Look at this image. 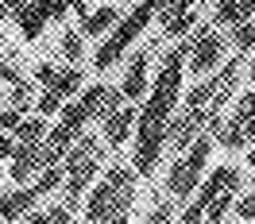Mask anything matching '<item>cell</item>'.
<instances>
[{"instance_id":"cell-26","label":"cell","mask_w":255,"mask_h":224,"mask_svg":"<svg viewBox=\"0 0 255 224\" xmlns=\"http://www.w3.org/2000/svg\"><path fill=\"white\" fill-rule=\"evenodd\" d=\"M201 217H205V201H201V197H197L190 209H182V221H201Z\"/></svg>"},{"instance_id":"cell-27","label":"cell","mask_w":255,"mask_h":224,"mask_svg":"<svg viewBox=\"0 0 255 224\" xmlns=\"http://www.w3.org/2000/svg\"><path fill=\"white\" fill-rule=\"evenodd\" d=\"M255 16V0H240L236 4V23H244V19Z\"/></svg>"},{"instance_id":"cell-2","label":"cell","mask_w":255,"mask_h":224,"mask_svg":"<svg viewBox=\"0 0 255 224\" xmlns=\"http://www.w3.org/2000/svg\"><path fill=\"white\" fill-rule=\"evenodd\" d=\"M135 166H112L101 178V186L89 193L85 221H128L131 217V197H135Z\"/></svg>"},{"instance_id":"cell-9","label":"cell","mask_w":255,"mask_h":224,"mask_svg":"<svg viewBox=\"0 0 255 224\" xmlns=\"http://www.w3.org/2000/svg\"><path fill=\"white\" fill-rule=\"evenodd\" d=\"M35 197H43L39 186H16V190L0 193V221H16V217H27L35 205Z\"/></svg>"},{"instance_id":"cell-5","label":"cell","mask_w":255,"mask_h":224,"mask_svg":"<svg viewBox=\"0 0 255 224\" xmlns=\"http://www.w3.org/2000/svg\"><path fill=\"white\" fill-rule=\"evenodd\" d=\"M209 151H213V139H209L205 131L193 135V147L174 162V170H170V178H166V186H170L174 197H190V193L197 190L201 170H205V162H209Z\"/></svg>"},{"instance_id":"cell-3","label":"cell","mask_w":255,"mask_h":224,"mask_svg":"<svg viewBox=\"0 0 255 224\" xmlns=\"http://www.w3.org/2000/svg\"><path fill=\"white\" fill-rule=\"evenodd\" d=\"M162 4H166V0H139V4L131 8V16L120 19V23H116V31L97 47V54H93V66H97V70H109L112 62H120V54H124V50L139 39V31H143L147 23L162 12Z\"/></svg>"},{"instance_id":"cell-32","label":"cell","mask_w":255,"mask_h":224,"mask_svg":"<svg viewBox=\"0 0 255 224\" xmlns=\"http://www.w3.org/2000/svg\"><path fill=\"white\" fill-rule=\"evenodd\" d=\"M248 78H252V85H255V58H252V70H248Z\"/></svg>"},{"instance_id":"cell-33","label":"cell","mask_w":255,"mask_h":224,"mask_svg":"<svg viewBox=\"0 0 255 224\" xmlns=\"http://www.w3.org/2000/svg\"><path fill=\"white\" fill-rule=\"evenodd\" d=\"M248 162H252V166H255V147H252V151H248Z\"/></svg>"},{"instance_id":"cell-7","label":"cell","mask_w":255,"mask_h":224,"mask_svg":"<svg viewBox=\"0 0 255 224\" xmlns=\"http://www.w3.org/2000/svg\"><path fill=\"white\" fill-rule=\"evenodd\" d=\"M43 166H50V151H47V139H39V143H23L19 139L16 151H12V182L16 186H27Z\"/></svg>"},{"instance_id":"cell-16","label":"cell","mask_w":255,"mask_h":224,"mask_svg":"<svg viewBox=\"0 0 255 224\" xmlns=\"http://www.w3.org/2000/svg\"><path fill=\"white\" fill-rule=\"evenodd\" d=\"M232 209H236V190H224V193H217V197L209 201L205 221H224V217H228Z\"/></svg>"},{"instance_id":"cell-24","label":"cell","mask_w":255,"mask_h":224,"mask_svg":"<svg viewBox=\"0 0 255 224\" xmlns=\"http://www.w3.org/2000/svg\"><path fill=\"white\" fill-rule=\"evenodd\" d=\"M232 213H236L240 221H255V193H248V197H240Z\"/></svg>"},{"instance_id":"cell-18","label":"cell","mask_w":255,"mask_h":224,"mask_svg":"<svg viewBox=\"0 0 255 224\" xmlns=\"http://www.w3.org/2000/svg\"><path fill=\"white\" fill-rule=\"evenodd\" d=\"M232 47H236L240 54L255 47V16H252V19H244V23H236V27H232Z\"/></svg>"},{"instance_id":"cell-19","label":"cell","mask_w":255,"mask_h":224,"mask_svg":"<svg viewBox=\"0 0 255 224\" xmlns=\"http://www.w3.org/2000/svg\"><path fill=\"white\" fill-rule=\"evenodd\" d=\"M35 4L43 8V16H47V19H66V12L74 8L70 0H35Z\"/></svg>"},{"instance_id":"cell-23","label":"cell","mask_w":255,"mask_h":224,"mask_svg":"<svg viewBox=\"0 0 255 224\" xmlns=\"http://www.w3.org/2000/svg\"><path fill=\"white\" fill-rule=\"evenodd\" d=\"M19 120H23V109H16V105L0 112V128H4V131H16V128H19Z\"/></svg>"},{"instance_id":"cell-17","label":"cell","mask_w":255,"mask_h":224,"mask_svg":"<svg viewBox=\"0 0 255 224\" xmlns=\"http://www.w3.org/2000/svg\"><path fill=\"white\" fill-rule=\"evenodd\" d=\"M190 27H197L193 8H182V12H174V16L162 19V31H166V35H182V31H190Z\"/></svg>"},{"instance_id":"cell-15","label":"cell","mask_w":255,"mask_h":224,"mask_svg":"<svg viewBox=\"0 0 255 224\" xmlns=\"http://www.w3.org/2000/svg\"><path fill=\"white\" fill-rule=\"evenodd\" d=\"M47 120L50 116H27V120H19L16 128V139H23V143H39V139H47Z\"/></svg>"},{"instance_id":"cell-10","label":"cell","mask_w":255,"mask_h":224,"mask_svg":"<svg viewBox=\"0 0 255 224\" xmlns=\"http://www.w3.org/2000/svg\"><path fill=\"white\" fill-rule=\"evenodd\" d=\"M147 50H135L128 58V74H124V101H143V89H147Z\"/></svg>"},{"instance_id":"cell-31","label":"cell","mask_w":255,"mask_h":224,"mask_svg":"<svg viewBox=\"0 0 255 224\" xmlns=\"http://www.w3.org/2000/svg\"><path fill=\"white\" fill-rule=\"evenodd\" d=\"M8 12H12V8H8V0H0V19L8 16Z\"/></svg>"},{"instance_id":"cell-21","label":"cell","mask_w":255,"mask_h":224,"mask_svg":"<svg viewBox=\"0 0 255 224\" xmlns=\"http://www.w3.org/2000/svg\"><path fill=\"white\" fill-rule=\"evenodd\" d=\"M62 54L70 62H81V31H66L62 35Z\"/></svg>"},{"instance_id":"cell-22","label":"cell","mask_w":255,"mask_h":224,"mask_svg":"<svg viewBox=\"0 0 255 224\" xmlns=\"http://www.w3.org/2000/svg\"><path fill=\"white\" fill-rule=\"evenodd\" d=\"M8 101H12L16 109L31 105V85H27V81H12V93H8Z\"/></svg>"},{"instance_id":"cell-14","label":"cell","mask_w":255,"mask_h":224,"mask_svg":"<svg viewBox=\"0 0 255 224\" xmlns=\"http://www.w3.org/2000/svg\"><path fill=\"white\" fill-rule=\"evenodd\" d=\"M47 89H54V93H62V97L81 93V70H78V62L66 66V70H54V78H50Z\"/></svg>"},{"instance_id":"cell-30","label":"cell","mask_w":255,"mask_h":224,"mask_svg":"<svg viewBox=\"0 0 255 224\" xmlns=\"http://www.w3.org/2000/svg\"><path fill=\"white\" fill-rule=\"evenodd\" d=\"M23 4H27V0H8V8H12V12H19Z\"/></svg>"},{"instance_id":"cell-13","label":"cell","mask_w":255,"mask_h":224,"mask_svg":"<svg viewBox=\"0 0 255 224\" xmlns=\"http://www.w3.org/2000/svg\"><path fill=\"white\" fill-rule=\"evenodd\" d=\"M19 23V31H23V39H39L43 35V27H47V16H43V8L39 4H23L19 12H12Z\"/></svg>"},{"instance_id":"cell-8","label":"cell","mask_w":255,"mask_h":224,"mask_svg":"<svg viewBox=\"0 0 255 224\" xmlns=\"http://www.w3.org/2000/svg\"><path fill=\"white\" fill-rule=\"evenodd\" d=\"M135 124H139V109H131V105L112 109L109 116H105V143H112V147L128 143V135H131Z\"/></svg>"},{"instance_id":"cell-4","label":"cell","mask_w":255,"mask_h":224,"mask_svg":"<svg viewBox=\"0 0 255 224\" xmlns=\"http://www.w3.org/2000/svg\"><path fill=\"white\" fill-rule=\"evenodd\" d=\"M105 139V135H101ZM101 139L97 135H81V143H74L70 151H66V205L74 209L78 205L81 190L89 186L97 178V170H101Z\"/></svg>"},{"instance_id":"cell-20","label":"cell","mask_w":255,"mask_h":224,"mask_svg":"<svg viewBox=\"0 0 255 224\" xmlns=\"http://www.w3.org/2000/svg\"><path fill=\"white\" fill-rule=\"evenodd\" d=\"M35 109L43 112V116H54V112H62V93H54V89H47V93L35 101Z\"/></svg>"},{"instance_id":"cell-34","label":"cell","mask_w":255,"mask_h":224,"mask_svg":"<svg viewBox=\"0 0 255 224\" xmlns=\"http://www.w3.org/2000/svg\"><path fill=\"white\" fill-rule=\"evenodd\" d=\"M0 174H4V166H0Z\"/></svg>"},{"instance_id":"cell-29","label":"cell","mask_w":255,"mask_h":224,"mask_svg":"<svg viewBox=\"0 0 255 224\" xmlns=\"http://www.w3.org/2000/svg\"><path fill=\"white\" fill-rule=\"evenodd\" d=\"M170 213H174V209H170V205H159V209H151V217H147V221H166Z\"/></svg>"},{"instance_id":"cell-1","label":"cell","mask_w":255,"mask_h":224,"mask_svg":"<svg viewBox=\"0 0 255 224\" xmlns=\"http://www.w3.org/2000/svg\"><path fill=\"white\" fill-rule=\"evenodd\" d=\"M186 58H190V43L174 47L166 58H162V70H159V78H155V85H151V97H147L143 112H139L131 166H135L143 178L159 166V155H162V147H166L170 116H174L178 93H182V70H186Z\"/></svg>"},{"instance_id":"cell-28","label":"cell","mask_w":255,"mask_h":224,"mask_svg":"<svg viewBox=\"0 0 255 224\" xmlns=\"http://www.w3.org/2000/svg\"><path fill=\"white\" fill-rule=\"evenodd\" d=\"M54 70H58V66H50V62H39V66H35V78L43 81V85H50V78H54Z\"/></svg>"},{"instance_id":"cell-6","label":"cell","mask_w":255,"mask_h":224,"mask_svg":"<svg viewBox=\"0 0 255 224\" xmlns=\"http://www.w3.org/2000/svg\"><path fill=\"white\" fill-rule=\"evenodd\" d=\"M221 54H224V43H221V35L213 31V27H197L190 39V70L197 74V78H205V74H213L217 70V62H221Z\"/></svg>"},{"instance_id":"cell-11","label":"cell","mask_w":255,"mask_h":224,"mask_svg":"<svg viewBox=\"0 0 255 224\" xmlns=\"http://www.w3.org/2000/svg\"><path fill=\"white\" fill-rule=\"evenodd\" d=\"M224 190H240V170H232V166H217L213 174L205 178V186H201V201H205V209H209V201L217 197V193H224Z\"/></svg>"},{"instance_id":"cell-12","label":"cell","mask_w":255,"mask_h":224,"mask_svg":"<svg viewBox=\"0 0 255 224\" xmlns=\"http://www.w3.org/2000/svg\"><path fill=\"white\" fill-rule=\"evenodd\" d=\"M112 23H120V8H116V4H105V8H97V12H89V16L81 19V35L97 39V35L109 31Z\"/></svg>"},{"instance_id":"cell-25","label":"cell","mask_w":255,"mask_h":224,"mask_svg":"<svg viewBox=\"0 0 255 224\" xmlns=\"http://www.w3.org/2000/svg\"><path fill=\"white\" fill-rule=\"evenodd\" d=\"M252 116H255V93H244V97H240V109H236V120L248 124Z\"/></svg>"}]
</instances>
